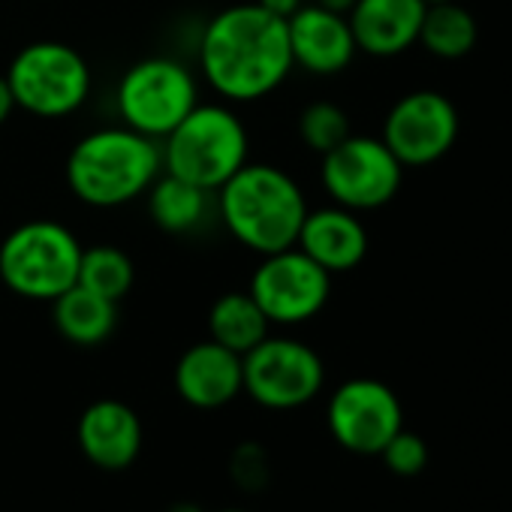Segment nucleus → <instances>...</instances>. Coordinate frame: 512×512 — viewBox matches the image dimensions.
Returning a JSON list of instances; mask_svg holds the SVG:
<instances>
[{"instance_id": "nucleus-1", "label": "nucleus", "mask_w": 512, "mask_h": 512, "mask_svg": "<svg viewBox=\"0 0 512 512\" xmlns=\"http://www.w3.org/2000/svg\"><path fill=\"white\" fill-rule=\"evenodd\" d=\"M293 67L287 22L256 4L226 7L202 31L199 70L223 100L250 103L269 97Z\"/></svg>"}, {"instance_id": "nucleus-2", "label": "nucleus", "mask_w": 512, "mask_h": 512, "mask_svg": "<svg viewBox=\"0 0 512 512\" xmlns=\"http://www.w3.org/2000/svg\"><path fill=\"white\" fill-rule=\"evenodd\" d=\"M163 172L157 139L124 127L82 136L67 157V184L91 208H118L148 193Z\"/></svg>"}, {"instance_id": "nucleus-3", "label": "nucleus", "mask_w": 512, "mask_h": 512, "mask_svg": "<svg viewBox=\"0 0 512 512\" xmlns=\"http://www.w3.org/2000/svg\"><path fill=\"white\" fill-rule=\"evenodd\" d=\"M217 193L223 226L244 247L266 256L296 244L308 202L290 172L269 163H244Z\"/></svg>"}, {"instance_id": "nucleus-4", "label": "nucleus", "mask_w": 512, "mask_h": 512, "mask_svg": "<svg viewBox=\"0 0 512 512\" xmlns=\"http://www.w3.org/2000/svg\"><path fill=\"white\" fill-rule=\"evenodd\" d=\"M250 139L241 118L220 103H196L163 139V169L208 193L220 190L244 163Z\"/></svg>"}, {"instance_id": "nucleus-5", "label": "nucleus", "mask_w": 512, "mask_h": 512, "mask_svg": "<svg viewBox=\"0 0 512 512\" xmlns=\"http://www.w3.org/2000/svg\"><path fill=\"white\" fill-rule=\"evenodd\" d=\"M82 244L58 220H28L0 241V281L31 302H55L76 287Z\"/></svg>"}, {"instance_id": "nucleus-6", "label": "nucleus", "mask_w": 512, "mask_h": 512, "mask_svg": "<svg viewBox=\"0 0 512 512\" xmlns=\"http://www.w3.org/2000/svg\"><path fill=\"white\" fill-rule=\"evenodd\" d=\"M4 79L13 91L16 109L37 118H67L79 112L91 94L88 61L73 46L55 40L25 46Z\"/></svg>"}, {"instance_id": "nucleus-7", "label": "nucleus", "mask_w": 512, "mask_h": 512, "mask_svg": "<svg viewBox=\"0 0 512 512\" xmlns=\"http://www.w3.org/2000/svg\"><path fill=\"white\" fill-rule=\"evenodd\" d=\"M199 103L196 76L172 58H145L133 64L118 85V112L142 136L166 139Z\"/></svg>"}, {"instance_id": "nucleus-8", "label": "nucleus", "mask_w": 512, "mask_h": 512, "mask_svg": "<svg viewBox=\"0 0 512 512\" xmlns=\"http://www.w3.org/2000/svg\"><path fill=\"white\" fill-rule=\"evenodd\" d=\"M244 392L266 410H296L311 404L323 383L326 368L317 350L293 338H266L241 356Z\"/></svg>"}, {"instance_id": "nucleus-9", "label": "nucleus", "mask_w": 512, "mask_h": 512, "mask_svg": "<svg viewBox=\"0 0 512 512\" xmlns=\"http://www.w3.org/2000/svg\"><path fill=\"white\" fill-rule=\"evenodd\" d=\"M247 293L263 308L269 323L299 326L314 320L326 308L332 293V275L293 244L263 256V263L256 266L250 278Z\"/></svg>"}, {"instance_id": "nucleus-10", "label": "nucleus", "mask_w": 512, "mask_h": 512, "mask_svg": "<svg viewBox=\"0 0 512 512\" xmlns=\"http://www.w3.org/2000/svg\"><path fill=\"white\" fill-rule=\"evenodd\" d=\"M404 166L383 139L347 136L338 148L323 154V187L335 205L350 211H371L395 199Z\"/></svg>"}, {"instance_id": "nucleus-11", "label": "nucleus", "mask_w": 512, "mask_h": 512, "mask_svg": "<svg viewBox=\"0 0 512 512\" xmlns=\"http://www.w3.org/2000/svg\"><path fill=\"white\" fill-rule=\"evenodd\" d=\"M326 425L341 449L353 455H380L404 428V410L386 383L374 377H353L332 392Z\"/></svg>"}, {"instance_id": "nucleus-12", "label": "nucleus", "mask_w": 512, "mask_h": 512, "mask_svg": "<svg viewBox=\"0 0 512 512\" xmlns=\"http://www.w3.org/2000/svg\"><path fill=\"white\" fill-rule=\"evenodd\" d=\"M458 139V112L437 91H413L401 97L383 124L386 148L401 166H428L452 151Z\"/></svg>"}, {"instance_id": "nucleus-13", "label": "nucleus", "mask_w": 512, "mask_h": 512, "mask_svg": "<svg viewBox=\"0 0 512 512\" xmlns=\"http://www.w3.org/2000/svg\"><path fill=\"white\" fill-rule=\"evenodd\" d=\"M82 455L100 470H127L142 452V419L136 410L115 398L88 404L76 425Z\"/></svg>"}, {"instance_id": "nucleus-14", "label": "nucleus", "mask_w": 512, "mask_h": 512, "mask_svg": "<svg viewBox=\"0 0 512 512\" xmlns=\"http://www.w3.org/2000/svg\"><path fill=\"white\" fill-rule=\"evenodd\" d=\"M293 64L314 76H335L350 67L356 49L347 16L329 13L317 4H302L287 19Z\"/></svg>"}, {"instance_id": "nucleus-15", "label": "nucleus", "mask_w": 512, "mask_h": 512, "mask_svg": "<svg viewBox=\"0 0 512 512\" xmlns=\"http://www.w3.org/2000/svg\"><path fill=\"white\" fill-rule=\"evenodd\" d=\"M175 389L196 410H220L244 392L241 356L217 341L187 347L175 365Z\"/></svg>"}, {"instance_id": "nucleus-16", "label": "nucleus", "mask_w": 512, "mask_h": 512, "mask_svg": "<svg viewBox=\"0 0 512 512\" xmlns=\"http://www.w3.org/2000/svg\"><path fill=\"white\" fill-rule=\"evenodd\" d=\"M425 0H356L347 22L359 52L395 58L419 43Z\"/></svg>"}, {"instance_id": "nucleus-17", "label": "nucleus", "mask_w": 512, "mask_h": 512, "mask_svg": "<svg viewBox=\"0 0 512 512\" xmlns=\"http://www.w3.org/2000/svg\"><path fill=\"white\" fill-rule=\"evenodd\" d=\"M296 247L305 250L314 263H320L329 275L356 269L368 253V232L356 211L332 205L305 214Z\"/></svg>"}, {"instance_id": "nucleus-18", "label": "nucleus", "mask_w": 512, "mask_h": 512, "mask_svg": "<svg viewBox=\"0 0 512 512\" xmlns=\"http://www.w3.org/2000/svg\"><path fill=\"white\" fill-rule=\"evenodd\" d=\"M52 320L61 338L76 347L103 344L118 323V302H109L85 287H70L52 302Z\"/></svg>"}, {"instance_id": "nucleus-19", "label": "nucleus", "mask_w": 512, "mask_h": 512, "mask_svg": "<svg viewBox=\"0 0 512 512\" xmlns=\"http://www.w3.org/2000/svg\"><path fill=\"white\" fill-rule=\"evenodd\" d=\"M269 317L250 293H226L208 311V335L226 350L244 356L269 338Z\"/></svg>"}, {"instance_id": "nucleus-20", "label": "nucleus", "mask_w": 512, "mask_h": 512, "mask_svg": "<svg viewBox=\"0 0 512 512\" xmlns=\"http://www.w3.org/2000/svg\"><path fill=\"white\" fill-rule=\"evenodd\" d=\"M148 211L151 220L172 235L190 232L205 220L208 211V190L178 178V175H157L148 187Z\"/></svg>"}, {"instance_id": "nucleus-21", "label": "nucleus", "mask_w": 512, "mask_h": 512, "mask_svg": "<svg viewBox=\"0 0 512 512\" xmlns=\"http://www.w3.org/2000/svg\"><path fill=\"white\" fill-rule=\"evenodd\" d=\"M479 37L476 19L458 7L455 0H443V4H428L419 28V43L443 61H458L467 52H473Z\"/></svg>"}, {"instance_id": "nucleus-22", "label": "nucleus", "mask_w": 512, "mask_h": 512, "mask_svg": "<svg viewBox=\"0 0 512 512\" xmlns=\"http://www.w3.org/2000/svg\"><path fill=\"white\" fill-rule=\"evenodd\" d=\"M136 281V269L133 260L115 244H94V247H82V263H79V287L109 299V302H121Z\"/></svg>"}, {"instance_id": "nucleus-23", "label": "nucleus", "mask_w": 512, "mask_h": 512, "mask_svg": "<svg viewBox=\"0 0 512 512\" xmlns=\"http://www.w3.org/2000/svg\"><path fill=\"white\" fill-rule=\"evenodd\" d=\"M299 136L311 151L329 154L350 136V118L335 103H311L299 118Z\"/></svg>"}, {"instance_id": "nucleus-24", "label": "nucleus", "mask_w": 512, "mask_h": 512, "mask_svg": "<svg viewBox=\"0 0 512 512\" xmlns=\"http://www.w3.org/2000/svg\"><path fill=\"white\" fill-rule=\"evenodd\" d=\"M380 458H383V464H386L395 476H419V473L425 470V464H428V443H425L419 434L401 428V431L383 446Z\"/></svg>"}, {"instance_id": "nucleus-25", "label": "nucleus", "mask_w": 512, "mask_h": 512, "mask_svg": "<svg viewBox=\"0 0 512 512\" xmlns=\"http://www.w3.org/2000/svg\"><path fill=\"white\" fill-rule=\"evenodd\" d=\"M232 476L238 485L244 488H256V485H263L269 479V461L263 455L260 446H253V443H244L238 446L235 458H232Z\"/></svg>"}, {"instance_id": "nucleus-26", "label": "nucleus", "mask_w": 512, "mask_h": 512, "mask_svg": "<svg viewBox=\"0 0 512 512\" xmlns=\"http://www.w3.org/2000/svg\"><path fill=\"white\" fill-rule=\"evenodd\" d=\"M256 7H263L266 13H272V16L287 22L302 7V0H256Z\"/></svg>"}, {"instance_id": "nucleus-27", "label": "nucleus", "mask_w": 512, "mask_h": 512, "mask_svg": "<svg viewBox=\"0 0 512 512\" xmlns=\"http://www.w3.org/2000/svg\"><path fill=\"white\" fill-rule=\"evenodd\" d=\"M13 109H16V100H13V91H10V85H7V79L0 76V124H4L10 115H13Z\"/></svg>"}, {"instance_id": "nucleus-28", "label": "nucleus", "mask_w": 512, "mask_h": 512, "mask_svg": "<svg viewBox=\"0 0 512 512\" xmlns=\"http://www.w3.org/2000/svg\"><path fill=\"white\" fill-rule=\"evenodd\" d=\"M314 4L329 10V13H338V16H350V10L356 7V0H314Z\"/></svg>"}, {"instance_id": "nucleus-29", "label": "nucleus", "mask_w": 512, "mask_h": 512, "mask_svg": "<svg viewBox=\"0 0 512 512\" xmlns=\"http://www.w3.org/2000/svg\"><path fill=\"white\" fill-rule=\"evenodd\" d=\"M169 512H205V509L196 506V503H190V500H181V503H172Z\"/></svg>"}, {"instance_id": "nucleus-30", "label": "nucleus", "mask_w": 512, "mask_h": 512, "mask_svg": "<svg viewBox=\"0 0 512 512\" xmlns=\"http://www.w3.org/2000/svg\"><path fill=\"white\" fill-rule=\"evenodd\" d=\"M220 512H247V509H220Z\"/></svg>"}, {"instance_id": "nucleus-31", "label": "nucleus", "mask_w": 512, "mask_h": 512, "mask_svg": "<svg viewBox=\"0 0 512 512\" xmlns=\"http://www.w3.org/2000/svg\"><path fill=\"white\" fill-rule=\"evenodd\" d=\"M425 4H443V0H425Z\"/></svg>"}]
</instances>
